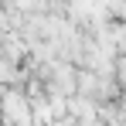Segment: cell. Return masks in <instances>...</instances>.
I'll use <instances>...</instances> for the list:
<instances>
[{"label":"cell","mask_w":126,"mask_h":126,"mask_svg":"<svg viewBox=\"0 0 126 126\" xmlns=\"http://www.w3.org/2000/svg\"><path fill=\"white\" fill-rule=\"evenodd\" d=\"M0 44H3L0 58H3L7 65L24 62V55H27V41H24V38H17V34H7V38H0Z\"/></svg>","instance_id":"cell-1"}]
</instances>
